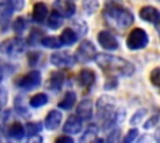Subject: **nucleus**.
Instances as JSON below:
<instances>
[{
  "instance_id": "16",
  "label": "nucleus",
  "mask_w": 160,
  "mask_h": 143,
  "mask_svg": "<svg viewBox=\"0 0 160 143\" xmlns=\"http://www.w3.org/2000/svg\"><path fill=\"white\" fill-rule=\"evenodd\" d=\"M5 134L8 136L9 139L12 141H21L25 136V128L20 122H12L6 127Z\"/></svg>"
},
{
  "instance_id": "37",
  "label": "nucleus",
  "mask_w": 160,
  "mask_h": 143,
  "mask_svg": "<svg viewBox=\"0 0 160 143\" xmlns=\"http://www.w3.org/2000/svg\"><path fill=\"white\" fill-rule=\"evenodd\" d=\"M6 102H8V92L2 86H0V111H2Z\"/></svg>"
},
{
  "instance_id": "40",
  "label": "nucleus",
  "mask_w": 160,
  "mask_h": 143,
  "mask_svg": "<svg viewBox=\"0 0 160 143\" xmlns=\"http://www.w3.org/2000/svg\"><path fill=\"white\" fill-rule=\"evenodd\" d=\"M11 2H12V5H14V9L15 10H21L22 7H24V4H25V1L24 0H10Z\"/></svg>"
},
{
  "instance_id": "34",
  "label": "nucleus",
  "mask_w": 160,
  "mask_h": 143,
  "mask_svg": "<svg viewBox=\"0 0 160 143\" xmlns=\"http://www.w3.org/2000/svg\"><path fill=\"white\" fill-rule=\"evenodd\" d=\"M40 56H41V55H40L39 51L29 52V53H28V62H29V65H30L31 67L36 66L38 62H39V60H40Z\"/></svg>"
},
{
  "instance_id": "42",
  "label": "nucleus",
  "mask_w": 160,
  "mask_h": 143,
  "mask_svg": "<svg viewBox=\"0 0 160 143\" xmlns=\"http://www.w3.org/2000/svg\"><path fill=\"white\" fill-rule=\"evenodd\" d=\"M4 76H5V71H4V66H2V65H0V82H1V80L4 78Z\"/></svg>"
},
{
  "instance_id": "9",
  "label": "nucleus",
  "mask_w": 160,
  "mask_h": 143,
  "mask_svg": "<svg viewBox=\"0 0 160 143\" xmlns=\"http://www.w3.org/2000/svg\"><path fill=\"white\" fill-rule=\"evenodd\" d=\"M50 62H51V65H54L58 68H70L71 66L75 65L76 61H75V57L70 52L65 51V52H54V53H51Z\"/></svg>"
},
{
  "instance_id": "23",
  "label": "nucleus",
  "mask_w": 160,
  "mask_h": 143,
  "mask_svg": "<svg viewBox=\"0 0 160 143\" xmlns=\"http://www.w3.org/2000/svg\"><path fill=\"white\" fill-rule=\"evenodd\" d=\"M48 101H49V97H48L46 93H36V95H34V96L30 97L29 103H30L31 107L39 108V107L45 106L48 103Z\"/></svg>"
},
{
  "instance_id": "14",
  "label": "nucleus",
  "mask_w": 160,
  "mask_h": 143,
  "mask_svg": "<svg viewBox=\"0 0 160 143\" xmlns=\"http://www.w3.org/2000/svg\"><path fill=\"white\" fill-rule=\"evenodd\" d=\"M64 81H65L64 73L60 71H54L48 77L46 82H45V87L50 91H60L64 85Z\"/></svg>"
},
{
  "instance_id": "13",
  "label": "nucleus",
  "mask_w": 160,
  "mask_h": 143,
  "mask_svg": "<svg viewBox=\"0 0 160 143\" xmlns=\"http://www.w3.org/2000/svg\"><path fill=\"white\" fill-rule=\"evenodd\" d=\"M139 16L141 20L150 22V24H156L160 21V11L156 7L150 6V5L142 6L139 11Z\"/></svg>"
},
{
  "instance_id": "32",
  "label": "nucleus",
  "mask_w": 160,
  "mask_h": 143,
  "mask_svg": "<svg viewBox=\"0 0 160 143\" xmlns=\"http://www.w3.org/2000/svg\"><path fill=\"white\" fill-rule=\"evenodd\" d=\"M150 82L160 88V67H155L150 72Z\"/></svg>"
},
{
  "instance_id": "19",
  "label": "nucleus",
  "mask_w": 160,
  "mask_h": 143,
  "mask_svg": "<svg viewBox=\"0 0 160 143\" xmlns=\"http://www.w3.org/2000/svg\"><path fill=\"white\" fill-rule=\"evenodd\" d=\"M49 16L48 6L42 1H38L32 6V20L38 24H41L45 21V19Z\"/></svg>"
},
{
  "instance_id": "20",
  "label": "nucleus",
  "mask_w": 160,
  "mask_h": 143,
  "mask_svg": "<svg viewBox=\"0 0 160 143\" xmlns=\"http://www.w3.org/2000/svg\"><path fill=\"white\" fill-rule=\"evenodd\" d=\"M59 39H60V41H61L62 45L70 46V45H72V44H75L78 41L79 35H78V32L72 27H65L62 30L61 35L59 36Z\"/></svg>"
},
{
  "instance_id": "11",
  "label": "nucleus",
  "mask_w": 160,
  "mask_h": 143,
  "mask_svg": "<svg viewBox=\"0 0 160 143\" xmlns=\"http://www.w3.org/2000/svg\"><path fill=\"white\" fill-rule=\"evenodd\" d=\"M98 42L102 48L108 51H114L119 47V41L115 37V35L106 30H102L98 34Z\"/></svg>"
},
{
  "instance_id": "24",
  "label": "nucleus",
  "mask_w": 160,
  "mask_h": 143,
  "mask_svg": "<svg viewBox=\"0 0 160 143\" xmlns=\"http://www.w3.org/2000/svg\"><path fill=\"white\" fill-rule=\"evenodd\" d=\"M44 47H48V48H60L62 46L61 41L59 37H55V36H44L41 39V42H40Z\"/></svg>"
},
{
  "instance_id": "28",
  "label": "nucleus",
  "mask_w": 160,
  "mask_h": 143,
  "mask_svg": "<svg viewBox=\"0 0 160 143\" xmlns=\"http://www.w3.org/2000/svg\"><path fill=\"white\" fill-rule=\"evenodd\" d=\"M62 16H60L56 11H52V14L49 16V19H48V26L51 29V30H56V29H59L60 26H61V24H62Z\"/></svg>"
},
{
  "instance_id": "21",
  "label": "nucleus",
  "mask_w": 160,
  "mask_h": 143,
  "mask_svg": "<svg viewBox=\"0 0 160 143\" xmlns=\"http://www.w3.org/2000/svg\"><path fill=\"white\" fill-rule=\"evenodd\" d=\"M75 103H76V93L72 91H68L64 95V97L59 101L58 106H59V108H61L64 111H69L75 106Z\"/></svg>"
},
{
  "instance_id": "22",
  "label": "nucleus",
  "mask_w": 160,
  "mask_h": 143,
  "mask_svg": "<svg viewBox=\"0 0 160 143\" xmlns=\"http://www.w3.org/2000/svg\"><path fill=\"white\" fill-rule=\"evenodd\" d=\"M98 132H99V128L96 126H94V124L88 126V128L85 129V132L80 137V142L81 143H84V142L86 143V142H94V141H96Z\"/></svg>"
},
{
  "instance_id": "33",
  "label": "nucleus",
  "mask_w": 160,
  "mask_h": 143,
  "mask_svg": "<svg viewBox=\"0 0 160 143\" xmlns=\"http://www.w3.org/2000/svg\"><path fill=\"white\" fill-rule=\"evenodd\" d=\"M74 24V30L78 32V35H84L88 32V26H86V22L81 21V20H76L72 22Z\"/></svg>"
},
{
  "instance_id": "1",
  "label": "nucleus",
  "mask_w": 160,
  "mask_h": 143,
  "mask_svg": "<svg viewBox=\"0 0 160 143\" xmlns=\"http://www.w3.org/2000/svg\"><path fill=\"white\" fill-rule=\"evenodd\" d=\"M102 16L108 25L115 30H125L134 22V15L131 11L115 1H109L105 4Z\"/></svg>"
},
{
  "instance_id": "6",
  "label": "nucleus",
  "mask_w": 160,
  "mask_h": 143,
  "mask_svg": "<svg viewBox=\"0 0 160 143\" xmlns=\"http://www.w3.org/2000/svg\"><path fill=\"white\" fill-rule=\"evenodd\" d=\"M95 56H96V47L89 40L81 41L76 48L75 55H74L75 61L80 62V63H88V62L92 61L95 58Z\"/></svg>"
},
{
  "instance_id": "18",
  "label": "nucleus",
  "mask_w": 160,
  "mask_h": 143,
  "mask_svg": "<svg viewBox=\"0 0 160 143\" xmlns=\"http://www.w3.org/2000/svg\"><path fill=\"white\" fill-rule=\"evenodd\" d=\"M61 119H62L61 112L58 111V109H51V111L48 113V116L45 117L44 126H45V128L49 129V131H55V129L60 126Z\"/></svg>"
},
{
  "instance_id": "17",
  "label": "nucleus",
  "mask_w": 160,
  "mask_h": 143,
  "mask_svg": "<svg viewBox=\"0 0 160 143\" xmlns=\"http://www.w3.org/2000/svg\"><path fill=\"white\" fill-rule=\"evenodd\" d=\"M96 80V76H95V72L90 68H82L79 71L78 76H76V81L81 86V87H90Z\"/></svg>"
},
{
  "instance_id": "25",
  "label": "nucleus",
  "mask_w": 160,
  "mask_h": 143,
  "mask_svg": "<svg viewBox=\"0 0 160 143\" xmlns=\"http://www.w3.org/2000/svg\"><path fill=\"white\" fill-rule=\"evenodd\" d=\"M28 27V20L26 17L24 16H18L15 19V21L12 22V29H14V32L18 35V36H21L22 32L26 30Z\"/></svg>"
},
{
  "instance_id": "27",
  "label": "nucleus",
  "mask_w": 160,
  "mask_h": 143,
  "mask_svg": "<svg viewBox=\"0 0 160 143\" xmlns=\"http://www.w3.org/2000/svg\"><path fill=\"white\" fill-rule=\"evenodd\" d=\"M24 128H25V133L29 137H31V136L39 134L42 131V124L41 122H28Z\"/></svg>"
},
{
  "instance_id": "43",
  "label": "nucleus",
  "mask_w": 160,
  "mask_h": 143,
  "mask_svg": "<svg viewBox=\"0 0 160 143\" xmlns=\"http://www.w3.org/2000/svg\"><path fill=\"white\" fill-rule=\"evenodd\" d=\"M155 141H158V142H160V127L156 129V132H155Z\"/></svg>"
},
{
  "instance_id": "2",
  "label": "nucleus",
  "mask_w": 160,
  "mask_h": 143,
  "mask_svg": "<svg viewBox=\"0 0 160 143\" xmlns=\"http://www.w3.org/2000/svg\"><path fill=\"white\" fill-rule=\"evenodd\" d=\"M95 62L96 65L108 75L115 76V75H121V76H131L135 72L134 65L119 56L109 55V53H96L95 56Z\"/></svg>"
},
{
  "instance_id": "7",
  "label": "nucleus",
  "mask_w": 160,
  "mask_h": 143,
  "mask_svg": "<svg viewBox=\"0 0 160 143\" xmlns=\"http://www.w3.org/2000/svg\"><path fill=\"white\" fill-rule=\"evenodd\" d=\"M41 85V73L39 71H30L16 80V86L21 90L30 91Z\"/></svg>"
},
{
  "instance_id": "31",
  "label": "nucleus",
  "mask_w": 160,
  "mask_h": 143,
  "mask_svg": "<svg viewBox=\"0 0 160 143\" xmlns=\"http://www.w3.org/2000/svg\"><path fill=\"white\" fill-rule=\"evenodd\" d=\"M146 113H148V109H146V108H139V109L132 114V117L130 118V124H131V126H136V124L141 123V121L144 119V117L146 116Z\"/></svg>"
},
{
  "instance_id": "15",
  "label": "nucleus",
  "mask_w": 160,
  "mask_h": 143,
  "mask_svg": "<svg viewBox=\"0 0 160 143\" xmlns=\"http://www.w3.org/2000/svg\"><path fill=\"white\" fill-rule=\"evenodd\" d=\"M81 129H82V121L76 114L70 116L65 121V124L62 127V131L66 134H78L81 132Z\"/></svg>"
},
{
  "instance_id": "39",
  "label": "nucleus",
  "mask_w": 160,
  "mask_h": 143,
  "mask_svg": "<svg viewBox=\"0 0 160 143\" xmlns=\"http://www.w3.org/2000/svg\"><path fill=\"white\" fill-rule=\"evenodd\" d=\"M158 119H159V117L155 114V116H151L145 123H144V128L145 129H150V128H152V127H155V124L158 123Z\"/></svg>"
},
{
  "instance_id": "26",
  "label": "nucleus",
  "mask_w": 160,
  "mask_h": 143,
  "mask_svg": "<svg viewBox=\"0 0 160 143\" xmlns=\"http://www.w3.org/2000/svg\"><path fill=\"white\" fill-rule=\"evenodd\" d=\"M42 37H44V32H42L40 29H32V30L30 31L28 39H26V44H28V45H31V46L38 45V44L41 42V39H42Z\"/></svg>"
},
{
  "instance_id": "3",
  "label": "nucleus",
  "mask_w": 160,
  "mask_h": 143,
  "mask_svg": "<svg viewBox=\"0 0 160 143\" xmlns=\"http://www.w3.org/2000/svg\"><path fill=\"white\" fill-rule=\"evenodd\" d=\"M116 101L110 95H102L96 101V117L101 123L102 129H110L116 124Z\"/></svg>"
},
{
  "instance_id": "8",
  "label": "nucleus",
  "mask_w": 160,
  "mask_h": 143,
  "mask_svg": "<svg viewBox=\"0 0 160 143\" xmlns=\"http://www.w3.org/2000/svg\"><path fill=\"white\" fill-rule=\"evenodd\" d=\"M14 5L10 0H0V31L6 32L14 12Z\"/></svg>"
},
{
  "instance_id": "36",
  "label": "nucleus",
  "mask_w": 160,
  "mask_h": 143,
  "mask_svg": "<svg viewBox=\"0 0 160 143\" xmlns=\"http://www.w3.org/2000/svg\"><path fill=\"white\" fill-rule=\"evenodd\" d=\"M119 137H120V129L112 127V128H111V132L109 133V136H108L106 139H108L109 142H118V141H119Z\"/></svg>"
},
{
  "instance_id": "35",
  "label": "nucleus",
  "mask_w": 160,
  "mask_h": 143,
  "mask_svg": "<svg viewBox=\"0 0 160 143\" xmlns=\"http://www.w3.org/2000/svg\"><path fill=\"white\" fill-rule=\"evenodd\" d=\"M138 134H139L138 128H131V129H129L128 133H126V136H125V138H124V142H126V143L134 142V141L136 139Z\"/></svg>"
},
{
  "instance_id": "5",
  "label": "nucleus",
  "mask_w": 160,
  "mask_h": 143,
  "mask_svg": "<svg viewBox=\"0 0 160 143\" xmlns=\"http://www.w3.org/2000/svg\"><path fill=\"white\" fill-rule=\"evenodd\" d=\"M148 44H149V35L141 27L132 29L126 37V46L129 50H132V51L145 48Z\"/></svg>"
},
{
  "instance_id": "4",
  "label": "nucleus",
  "mask_w": 160,
  "mask_h": 143,
  "mask_svg": "<svg viewBox=\"0 0 160 143\" xmlns=\"http://www.w3.org/2000/svg\"><path fill=\"white\" fill-rule=\"evenodd\" d=\"M26 48V41L20 36L9 37L0 44V52L9 57H18L20 56Z\"/></svg>"
},
{
  "instance_id": "10",
  "label": "nucleus",
  "mask_w": 160,
  "mask_h": 143,
  "mask_svg": "<svg viewBox=\"0 0 160 143\" xmlns=\"http://www.w3.org/2000/svg\"><path fill=\"white\" fill-rule=\"evenodd\" d=\"M52 9L64 19H69L75 14L76 5L72 0H55L52 2Z\"/></svg>"
},
{
  "instance_id": "12",
  "label": "nucleus",
  "mask_w": 160,
  "mask_h": 143,
  "mask_svg": "<svg viewBox=\"0 0 160 143\" xmlns=\"http://www.w3.org/2000/svg\"><path fill=\"white\" fill-rule=\"evenodd\" d=\"M76 116L81 121H89L94 116V103L90 98H85L80 101V103L76 106Z\"/></svg>"
},
{
  "instance_id": "29",
  "label": "nucleus",
  "mask_w": 160,
  "mask_h": 143,
  "mask_svg": "<svg viewBox=\"0 0 160 143\" xmlns=\"http://www.w3.org/2000/svg\"><path fill=\"white\" fill-rule=\"evenodd\" d=\"M11 109H6V111H2L0 113V133H4L5 134V131H6V127L9 126L8 122L10 121L11 118Z\"/></svg>"
},
{
  "instance_id": "44",
  "label": "nucleus",
  "mask_w": 160,
  "mask_h": 143,
  "mask_svg": "<svg viewBox=\"0 0 160 143\" xmlns=\"http://www.w3.org/2000/svg\"><path fill=\"white\" fill-rule=\"evenodd\" d=\"M156 25V30H158V34H159V37H160V21L155 24Z\"/></svg>"
},
{
  "instance_id": "30",
  "label": "nucleus",
  "mask_w": 160,
  "mask_h": 143,
  "mask_svg": "<svg viewBox=\"0 0 160 143\" xmlns=\"http://www.w3.org/2000/svg\"><path fill=\"white\" fill-rule=\"evenodd\" d=\"M82 9L88 15L94 14L99 9V1L98 0H82Z\"/></svg>"
},
{
  "instance_id": "41",
  "label": "nucleus",
  "mask_w": 160,
  "mask_h": 143,
  "mask_svg": "<svg viewBox=\"0 0 160 143\" xmlns=\"http://www.w3.org/2000/svg\"><path fill=\"white\" fill-rule=\"evenodd\" d=\"M55 142L56 143H60V142H68V143H72L74 141H72V138H70V137H68V136H60V137H58L56 139H55Z\"/></svg>"
},
{
  "instance_id": "38",
  "label": "nucleus",
  "mask_w": 160,
  "mask_h": 143,
  "mask_svg": "<svg viewBox=\"0 0 160 143\" xmlns=\"http://www.w3.org/2000/svg\"><path fill=\"white\" fill-rule=\"evenodd\" d=\"M118 86V81H116V77L115 76H110L106 81V83L104 85V88L105 90H111V88H115Z\"/></svg>"
}]
</instances>
